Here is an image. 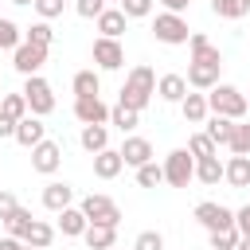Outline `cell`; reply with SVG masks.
<instances>
[{"label":"cell","instance_id":"obj_1","mask_svg":"<svg viewBox=\"0 0 250 250\" xmlns=\"http://www.w3.org/2000/svg\"><path fill=\"white\" fill-rule=\"evenodd\" d=\"M152 94H156V74H152V66H133L129 74H125V86H121V105H129V109H145L148 102H152Z\"/></svg>","mask_w":250,"mask_h":250},{"label":"cell","instance_id":"obj_2","mask_svg":"<svg viewBox=\"0 0 250 250\" xmlns=\"http://www.w3.org/2000/svg\"><path fill=\"white\" fill-rule=\"evenodd\" d=\"M207 105H211V113L230 117V121H242V117H246V109H250L246 94H242L238 86H230V82H219L215 90H207Z\"/></svg>","mask_w":250,"mask_h":250},{"label":"cell","instance_id":"obj_3","mask_svg":"<svg viewBox=\"0 0 250 250\" xmlns=\"http://www.w3.org/2000/svg\"><path fill=\"white\" fill-rule=\"evenodd\" d=\"M191 180H195V156H191L188 148H172V152L164 156V184L188 188Z\"/></svg>","mask_w":250,"mask_h":250},{"label":"cell","instance_id":"obj_4","mask_svg":"<svg viewBox=\"0 0 250 250\" xmlns=\"http://www.w3.org/2000/svg\"><path fill=\"white\" fill-rule=\"evenodd\" d=\"M152 35H156V43H168V47H180V43L191 39L188 20L176 16V12H160V16L152 20Z\"/></svg>","mask_w":250,"mask_h":250},{"label":"cell","instance_id":"obj_5","mask_svg":"<svg viewBox=\"0 0 250 250\" xmlns=\"http://www.w3.org/2000/svg\"><path fill=\"white\" fill-rule=\"evenodd\" d=\"M23 98H27V109H31L35 117H47V113L55 109V90H51V82H47L43 74L23 78Z\"/></svg>","mask_w":250,"mask_h":250},{"label":"cell","instance_id":"obj_6","mask_svg":"<svg viewBox=\"0 0 250 250\" xmlns=\"http://www.w3.org/2000/svg\"><path fill=\"white\" fill-rule=\"evenodd\" d=\"M78 207H82V215H86L90 223H102V227H117V223H121V207H117L109 195H102V191H90Z\"/></svg>","mask_w":250,"mask_h":250},{"label":"cell","instance_id":"obj_7","mask_svg":"<svg viewBox=\"0 0 250 250\" xmlns=\"http://www.w3.org/2000/svg\"><path fill=\"white\" fill-rule=\"evenodd\" d=\"M195 223L207 227V234H211V230H230V227H234V211L223 207V203H211V199H207V203L195 207Z\"/></svg>","mask_w":250,"mask_h":250},{"label":"cell","instance_id":"obj_8","mask_svg":"<svg viewBox=\"0 0 250 250\" xmlns=\"http://www.w3.org/2000/svg\"><path fill=\"white\" fill-rule=\"evenodd\" d=\"M94 62H98V70H121V66H125V47H121V39L98 35V39H94Z\"/></svg>","mask_w":250,"mask_h":250},{"label":"cell","instance_id":"obj_9","mask_svg":"<svg viewBox=\"0 0 250 250\" xmlns=\"http://www.w3.org/2000/svg\"><path fill=\"white\" fill-rule=\"evenodd\" d=\"M47 62V47H35V43H20L16 51H12V66L23 74V78H31V74H39V66Z\"/></svg>","mask_w":250,"mask_h":250},{"label":"cell","instance_id":"obj_10","mask_svg":"<svg viewBox=\"0 0 250 250\" xmlns=\"http://www.w3.org/2000/svg\"><path fill=\"white\" fill-rule=\"evenodd\" d=\"M59 164H62V145H59V141H43V145L31 148V168H35L39 176H55Z\"/></svg>","mask_w":250,"mask_h":250},{"label":"cell","instance_id":"obj_11","mask_svg":"<svg viewBox=\"0 0 250 250\" xmlns=\"http://www.w3.org/2000/svg\"><path fill=\"white\" fill-rule=\"evenodd\" d=\"M74 117L82 125H105L109 121V105L102 98H74Z\"/></svg>","mask_w":250,"mask_h":250},{"label":"cell","instance_id":"obj_12","mask_svg":"<svg viewBox=\"0 0 250 250\" xmlns=\"http://www.w3.org/2000/svg\"><path fill=\"white\" fill-rule=\"evenodd\" d=\"M12 141H20L23 148H35V145H43V141H47V125H43V117L27 113V117L16 125V137H12Z\"/></svg>","mask_w":250,"mask_h":250},{"label":"cell","instance_id":"obj_13","mask_svg":"<svg viewBox=\"0 0 250 250\" xmlns=\"http://www.w3.org/2000/svg\"><path fill=\"white\" fill-rule=\"evenodd\" d=\"M43 207L47 211H66V207H74V188L70 184H62V180H51L47 188H43Z\"/></svg>","mask_w":250,"mask_h":250},{"label":"cell","instance_id":"obj_14","mask_svg":"<svg viewBox=\"0 0 250 250\" xmlns=\"http://www.w3.org/2000/svg\"><path fill=\"white\" fill-rule=\"evenodd\" d=\"M188 47H191V62H207V66H223V55H219V47L203 35V31H191V39H188Z\"/></svg>","mask_w":250,"mask_h":250},{"label":"cell","instance_id":"obj_15","mask_svg":"<svg viewBox=\"0 0 250 250\" xmlns=\"http://www.w3.org/2000/svg\"><path fill=\"white\" fill-rule=\"evenodd\" d=\"M219 70H223V66L188 62V86H191V90H199V94H207V90H215V86H219Z\"/></svg>","mask_w":250,"mask_h":250},{"label":"cell","instance_id":"obj_16","mask_svg":"<svg viewBox=\"0 0 250 250\" xmlns=\"http://www.w3.org/2000/svg\"><path fill=\"white\" fill-rule=\"evenodd\" d=\"M188 90H191V86H188L184 74H160V78H156V94H160L164 102H172V105H180V102L188 98Z\"/></svg>","mask_w":250,"mask_h":250},{"label":"cell","instance_id":"obj_17","mask_svg":"<svg viewBox=\"0 0 250 250\" xmlns=\"http://www.w3.org/2000/svg\"><path fill=\"white\" fill-rule=\"evenodd\" d=\"M117 152H121V160H125L129 168H141V164L152 160V145H148L145 137H125V145H121Z\"/></svg>","mask_w":250,"mask_h":250},{"label":"cell","instance_id":"obj_18","mask_svg":"<svg viewBox=\"0 0 250 250\" xmlns=\"http://www.w3.org/2000/svg\"><path fill=\"white\" fill-rule=\"evenodd\" d=\"M86 227H90V219L82 215V207H66V211H59V234L62 238H82L86 234Z\"/></svg>","mask_w":250,"mask_h":250},{"label":"cell","instance_id":"obj_19","mask_svg":"<svg viewBox=\"0 0 250 250\" xmlns=\"http://www.w3.org/2000/svg\"><path fill=\"white\" fill-rule=\"evenodd\" d=\"M94 23H98V31H102L105 39H121V35H125V23H129V16H125L121 8H105V12H102Z\"/></svg>","mask_w":250,"mask_h":250},{"label":"cell","instance_id":"obj_20","mask_svg":"<svg viewBox=\"0 0 250 250\" xmlns=\"http://www.w3.org/2000/svg\"><path fill=\"white\" fill-rule=\"evenodd\" d=\"M180 113H184V121L188 125H203L207 121V113H211V105H207V94H188L184 102H180Z\"/></svg>","mask_w":250,"mask_h":250},{"label":"cell","instance_id":"obj_21","mask_svg":"<svg viewBox=\"0 0 250 250\" xmlns=\"http://www.w3.org/2000/svg\"><path fill=\"white\" fill-rule=\"evenodd\" d=\"M78 145H82L90 156H98V152H105V148H109V129H105V125H82Z\"/></svg>","mask_w":250,"mask_h":250},{"label":"cell","instance_id":"obj_22","mask_svg":"<svg viewBox=\"0 0 250 250\" xmlns=\"http://www.w3.org/2000/svg\"><path fill=\"white\" fill-rule=\"evenodd\" d=\"M121 168H125V160H121L117 148H105V152L94 156V176L98 180H113V176H121Z\"/></svg>","mask_w":250,"mask_h":250},{"label":"cell","instance_id":"obj_23","mask_svg":"<svg viewBox=\"0 0 250 250\" xmlns=\"http://www.w3.org/2000/svg\"><path fill=\"white\" fill-rule=\"evenodd\" d=\"M82 242H86L90 250H113V242H117V227L90 223V227H86V234H82Z\"/></svg>","mask_w":250,"mask_h":250},{"label":"cell","instance_id":"obj_24","mask_svg":"<svg viewBox=\"0 0 250 250\" xmlns=\"http://www.w3.org/2000/svg\"><path fill=\"white\" fill-rule=\"evenodd\" d=\"M234 125H238V121H230V117H219V113H211V117H207V129H203V133H207V137H211L215 145H227V148H230V141H234Z\"/></svg>","mask_w":250,"mask_h":250},{"label":"cell","instance_id":"obj_25","mask_svg":"<svg viewBox=\"0 0 250 250\" xmlns=\"http://www.w3.org/2000/svg\"><path fill=\"white\" fill-rule=\"evenodd\" d=\"M227 176V164L219 160V156H207V160H195V180L199 184H207V188H215L219 180Z\"/></svg>","mask_w":250,"mask_h":250},{"label":"cell","instance_id":"obj_26","mask_svg":"<svg viewBox=\"0 0 250 250\" xmlns=\"http://www.w3.org/2000/svg\"><path fill=\"white\" fill-rule=\"evenodd\" d=\"M223 180H227L230 188H250V156H230Z\"/></svg>","mask_w":250,"mask_h":250},{"label":"cell","instance_id":"obj_27","mask_svg":"<svg viewBox=\"0 0 250 250\" xmlns=\"http://www.w3.org/2000/svg\"><path fill=\"white\" fill-rule=\"evenodd\" d=\"M55 234H59V230H55L51 223H43V219H35V223H31V230L23 234V242H27V246H35V250H47V246L55 242Z\"/></svg>","mask_w":250,"mask_h":250},{"label":"cell","instance_id":"obj_28","mask_svg":"<svg viewBox=\"0 0 250 250\" xmlns=\"http://www.w3.org/2000/svg\"><path fill=\"white\" fill-rule=\"evenodd\" d=\"M70 86H74V98H98V90H102V78H98V70H78Z\"/></svg>","mask_w":250,"mask_h":250},{"label":"cell","instance_id":"obj_29","mask_svg":"<svg viewBox=\"0 0 250 250\" xmlns=\"http://www.w3.org/2000/svg\"><path fill=\"white\" fill-rule=\"evenodd\" d=\"M0 113H4L8 121H23V117L31 113V109H27V98H23V90H20V94H4V98H0Z\"/></svg>","mask_w":250,"mask_h":250},{"label":"cell","instance_id":"obj_30","mask_svg":"<svg viewBox=\"0 0 250 250\" xmlns=\"http://www.w3.org/2000/svg\"><path fill=\"white\" fill-rule=\"evenodd\" d=\"M211 12L219 20H242L250 12V0H211Z\"/></svg>","mask_w":250,"mask_h":250},{"label":"cell","instance_id":"obj_31","mask_svg":"<svg viewBox=\"0 0 250 250\" xmlns=\"http://www.w3.org/2000/svg\"><path fill=\"white\" fill-rule=\"evenodd\" d=\"M109 121H113V125H117V129H121V133H133V129H137V125H141V113H137V109H129V105H121V102H117V105H113V109H109Z\"/></svg>","mask_w":250,"mask_h":250},{"label":"cell","instance_id":"obj_32","mask_svg":"<svg viewBox=\"0 0 250 250\" xmlns=\"http://www.w3.org/2000/svg\"><path fill=\"white\" fill-rule=\"evenodd\" d=\"M23 39L35 43V47H51V43H55V27H51L47 20H35V23L23 31Z\"/></svg>","mask_w":250,"mask_h":250},{"label":"cell","instance_id":"obj_33","mask_svg":"<svg viewBox=\"0 0 250 250\" xmlns=\"http://www.w3.org/2000/svg\"><path fill=\"white\" fill-rule=\"evenodd\" d=\"M188 152H191L195 160H207V156H219V145H215L207 133H195V137L188 141Z\"/></svg>","mask_w":250,"mask_h":250},{"label":"cell","instance_id":"obj_34","mask_svg":"<svg viewBox=\"0 0 250 250\" xmlns=\"http://www.w3.org/2000/svg\"><path fill=\"white\" fill-rule=\"evenodd\" d=\"M137 184H141V188H160V184H164V164H156V160L141 164V168H137Z\"/></svg>","mask_w":250,"mask_h":250},{"label":"cell","instance_id":"obj_35","mask_svg":"<svg viewBox=\"0 0 250 250\" xmlns=\"http://www.w3.org/2000/svg\"><path fill=\"white\" fill-rule=\"evenodd\" d=\"M31 223H35V219H31V211H23V207H20L16 215H8V219H4V230H8L12 238H23V234L31 230Z\"/></svg>","mask_w":250,"mask_h":250},{"label":"cell","instance_id":"obj_36","mask_svg":"<svg viewBox=\"0 0 250 250\" xmlns=\"http://www.w3.org/2000/svg\"><path fill=\"white\" fill-rule=\"evenodd\" d=\"M20 43H23V27L12 23V20H0V47L4 51H16Z\"/></svg>","mask_w":250,"mask_h":250},{"label":"cell","instance_id":"obj_37","mask_svg":"<svg viewBox=\"0 0 250 250\" xmlns=\"http://www.w3.org/2000/svg\"><path fill=\"white\" fill-rule=\"evenodd\" d=\"M242 234L230 227V230H211V250H238Z\"/></svg>","mask_w":250,"mask_h":250},{"label":"cell","instance_id":"obj_38","mask_svg":"<svg viewBox=\"0 0 250 250\" xmlns=\"http://www.w3.org/2000/svg\"><path fill=\"white\" fill-rule=\"evenodd\" d=\"M230 152H234V156H250V121H238V125H234Z\"/></svg>","mask_w":250,"mask_h":250},{"label":"cell","instance_id":"obj_39","mask_svg":"<svg viewBox=\"0 0 250 250\" xmlns=\"http://www.w3.org/2000/svg\"><path fill=\"white\" fill-rule=\"evenodd\" d=\"M133 250H164V234L160 230H141L137 242H133Z\"/></svg>","mask_w":250,"mask_h":250},{"label":"cell","instance_id":"obj_40","mask_svg":"<svg viewBox=\"0 0 250 250\" xmlns=\"http://www.w3.org/2000/svg\"><path fill=\"white\" fill-rule=\"evenodd\" d=\"M152 4H156V0H121L117 8H121L129 20H141V16H148V12H152Z\"/></svg>","mask_w":250,"mask_h":250},{"label":"cell","instance_id":"obj_41","mask_svg":"<svg viewBox=\"0 0 250 250\" xmlns=\"http://www.w3.org/2000/svg\"><path fill=\"white\" fill-rule=\"evenodd\" d=\"M74 12H78L82 20H98V16L105 12V0H74Z\"/></svg>","mask_w":250,"mask_h":250},{"label":"cell","instance_id":"obj_42","mask_svg":"<svg viewBox=\"0 0 250 250\" xmlns=\"http://www.w3.org/2000/svg\"><path fill=\"white\" fill-rule=\"evenodd\" d=\"M62 4L66 0H35V12H39V20H55V16H62Z\"/></svg>","mask_w":250,"mask_h":250},{"label":"cell","instance_id":"obj_43","mask_svg":"<svg viewBox=\"0 0 250 250\" xmlns=\"http://www.w3.org/2000/svg\"><path fill=\"white\" fill-rule=\"evenodd\" d=\"M234 230H238V234H242V238H250V203H246V207H238V211H234Z\"/></svg>","mask_w":250,"mask_h":250},{"label":"cell","instance_id":"obj_44","mask_svg":"<svg viewBox=\"0 0 250 250\" xmlns=\"http://www.w3.org/2000/svg\"><path fill=\"white\" fill-rule=\"evenodd\" d=\"M20 211V203H16V195L12 191H0V223L8 219V215H16Z\"/></svg>","mask_w":250,"mask_h":250},{"label":"cell","instance_id":"obj_45","mask_svg":"<svg viewBox=\"0 0 250 250\" xmlns=\"http://www.w3.org/2000/svg\"><path fill=\"white\" fill-rule=\"evenodd\" d=\"M156 4H164V12H176V16H184L191 0H156Z\"/></svg>","mask_w":250,"mask_h":250},{"label":"cell","instance_id":"obj_46","mask_svg":"<svg viewBox=\"0 0 250 250\" xmlns=\"http://www.w3.org/2000/svg\"><path fill=\"white\" fill-rule=\"evenodd\" d=\"M16 125H20V121H8V117L0 113V137H16Z\"/></svg>","mask_w":250,"mask_h":250},{"label":"cell","instance_id":"obj_47","mask_svg":"<svg viewBox=\"0 0 250 250\" xmlns=\"http://www.w3.org/2000/svg\"><path fill=\"white\" fill-rule=\"evenodd\" d=\"M0 250H23V238H12V234H4V238H0Z\"/></svg>","mask_w":250,"mask_h":250},{"label":"cell","instance_id":"obj_48","mask_svg":"<svg viewBox=\"0 0 250 250\" xmlns=\"http://www.w3.org/2000/svg\"><path fill=\"white\" fill-rule=\"evenodd\" d=\"M238 250H250V238H242V242H238Z\"/></svg>","mask_w":250,"mask_h":250},{"label":"cell","instance_id":"obj_49","mask_svg":"<svg viewBox=\"0 0 250 250\" xmlns=\"http://www.w3.org/2000/svg\"><path fill=\"white\" fill-rule=\"evenodd\" d=\"M12 4H35V0H12Z\"/></svg>","mask_w":250,"mask_h":250},{"label":"cell","instance_id":"obj_50","mask_svg":"<svg viewBox=\"0 0 250 250\" xmlns=\"http://www.w3.org/2000/svg\"><path fill=\"white\" fill-rule=\"evenodd\" d=\"M23 250H35V246H27V242H23Z\"/></svg>","mask_w":250,"mask_h":250},{"label":"cell","instance_id":"obj_51","mask_svg":"<svg viewBox=\"0 0 250 250\" xmlns=\"http://www.w3.org/2000/svg\"><path fill=\"white\" fill-rule=\"evenodd\" d=\"M0 98H4V82H0Z\"/></svg>","mask_w":250,"mask_h":250},{"label":"cell","instance_id":"obj_52","mask_svg":"<svg viewBox=\"0 0 250 250\" xmlns=\"http://www.w3.org/2000/svg\"><path fill=\"white\" fill-rule=\"evenodd\" d=\"M117 4H121V0H117Z\"/></svg>","mask_w":250,"mask_h":250}]
</instances>
